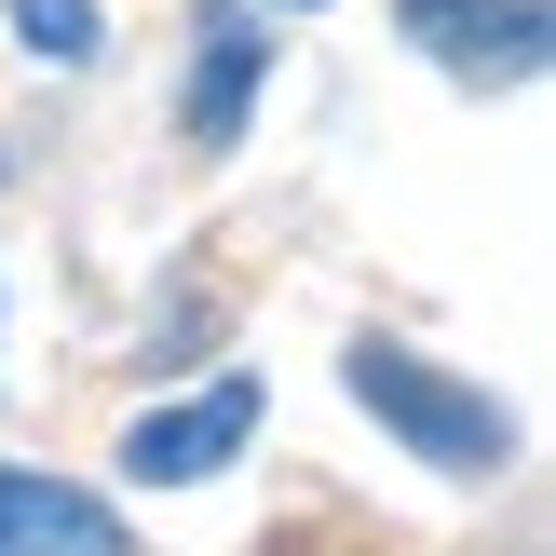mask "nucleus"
<instances>
[{"label":"nucleus","mask_w":556,"mask_h":556,"mask_svg":"<svg viewBox=\"0 0 556 556\" xmlns=\"http://www.w3.org/2000/svg\"><path fill=\"white\" fill-rule=\"evenodd\" d=\"M340 380H353V407H367V421L407 434V462H434V476H503L516 421L476 394V380H448L434 353H407V340H353Z\"/></svg>","instance_id":"nucleus-1"},{"label":"nucleus","mask_w":556,"mask_h":556,"mask_svg":"<svg viewBox=\"0 0 556 556\" xmlns=\"http://www.w3.org/2000/svg\"><path fill=\"white\" fill-rule=\"evenodd\" d=\"M244 434H258V380H217V394L150 407V421L123 434V476H136V489H190V476H217Z\"/></svg>","instance_id":"nucleus-2"},{"label":"nucleus","mask_w":556,"mask_h":556,"mask_svg":"<svg viewBox=\"0 0 556 556\" xmlns=\"http://www.w3.org/2000/svg\"><path fill=\"white\" fill-rule=\"evenodd\" d=\"M407 41L448 54L462 81H530L543 68V0H407Z\"/></svg>","instance_id":"nucleus-3"},{"label":"nucleus","mask_w":556,"mask_h":556,"mask_svg":"<svg viewBox=\"0 0 556 556\" xmlns=\"http://www.w3.org/2000/svg\"><path fill=\"white\" fill-rule=\"evenodd\" d=\"M0 556H136V543H123V516L96 489H54V476L0 462Z\"/></svg>","instance_id":"nucleus-4"},{"label":"nucleus","mask_w":556,"mask_h":556,"mask_svg":"<svg viewBox=\"0 0 556 556\" xmlns=\"http://www.w3.org/2000/svg\"><path fill=\"white\" fill-rule=\"evenodd\" d=\"M258 54H271V27L217 14V41H204V81H190V136H244V96H258Z\"/></svg>","instance_id":"nucleus-5"},{"label":"nucleus","mask_w":556,"mask_h":556,"mask_svg":"<svg viewBox=\"0 0 556 556\" xmlns=\"http://www.w3.org/2000/svg\"><path fill=\"white\" fill-rule=\"evenodd\" d=\"M14 41L54 54V68H81L96 54V0H14Z\"/></svg>","instance_id":"nucleus-6"}]
</instances>
